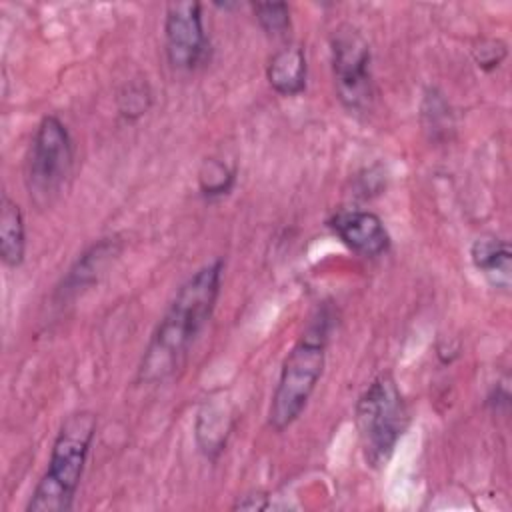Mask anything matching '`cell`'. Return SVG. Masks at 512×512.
<instances>
[{
  "instance_id": "cell-1",
  "label": "cell",
  "mask_w": 512,
  "mask_h": 512,
  "mask_svg": "<svg viewBox=\"0 0 512 512\" xmlns=\"http://www.w3.org/2000/svg\"><path fill=\"white\" fill-rule=\"evenodd\" d=\"M224 262L212 260L190 274L176 290L138 364V382L158 384L176 374L208 324L220 294Z\"/></svg>"
},
{
  "instance_id": "cell-2",
  "label": "cell",
  "mask_w": 512,
  "mask_h": 512,
  "mask_svg": "<svg viewBox=\"0 0 512 512\" xmlns=\"http://www.w3.org/2000/svg\"><path fill=\"white\" fill-rule=\"evenodd\" d=\"M98 418L90 410H78L62 422L50 452L46 472L36 484L26 512H68L96 434Z\"/></svg>"
},
{
  "instance_id": "cell-3",
  "label": "cell",
  "mask_w": 512,
  "mask_h": 512,
  "mask_svg": "<svg viewBox=\"0 0 512 512\" xmlns=\"http://www.w3.org/2000/svg\"><path fill=\"white\" fill-rule=\"evenodd\" d=\"M328 330L330 316L326 308H318L284 358L268 410V424L276 432L286 430L306 408L324 370Z\"/></svg>"
},
{
  "instance_id": "cell-4",
  "label": "cell",
  "mask_w": 512,
  "mask_h": 512,
  "mask_svg": "<svg viewBox=\"0 0 512 512\" xmlns=\"http://www.w3.org/2000/svg\"><path fill=\"white\" fill-rule=\"evenodd\" d=\"M408 408L396 380L378 374L356 402V428L364 458L370 466L386 464L408 426Z\"/></svg>"
},
{
  "instance_id": "cell-5",
  "label": "cell",
  "mask_w": 512,
  "mask_h": 512,
  "mask_svg": "<svg viewBox=\"0 0 512 512\" xmlns=\"http://www.w3.org/2000/svg\"><path fill=\"white\" fill-rule=\"evenodd\" d=\"M74 168V144L64 122L48 114L40 120L26 162V190L36 208L52 206Z\"/></svg>"
},
{
  "instance_id": "cell-6",
  "label": "cell",
  "mask_w": 512,
  "mask_h": 512,
  "mask_svg": "<svg viewBox=\"0 0 512 512\" xmlns=\"http://www.w3.org/2000/svg\"><path fill=\"white\" fill-rule=\"evenodd\" d=\"M332 74L338 100L348 110H364L372 98L370 46L352 26L342 24L332 32Z\"/></svg>"
},
{
  "instance_id": "cell-7",
  "label": "cell",
  "mask_w": 512,
  "mask_h": 512,
  "mask_svg": "<svg viewBox=\"0 0 512 512\" xmlns=\"http://www.w3.org/2000/svg\"><path fill=\"white\" fill-rule=\"evenodd\" d=\"M164 46L168 62L178 70H192L206 58L208 36L200 2H170L166 6Z\"/></svg>"
},
{
  "instance_id": "cell-8",
  "label": "cell",
  "mask_w": 512,
  "mask_h": 512,
  "mask_svg": "<svg viewBox=\"0 0 512 512\" xmlns=\"http://www.w3.org/2000/svg\"><path fill=\"white\" fill-rule=\"evenodd\" d=\"M330 228L356 254L376 258L390 248V236L380 216L366 210H340L330 218Z\"/></svg>"
},
{
  "instance_id": "cell-9",
  "label": "cell",
  "mask_w": 512,
  "mask_h": 512,
  "mask_svg": "<svg viewBox=\"0 0 512 512\" xmlns=\"http://www.w3.org/2000/svg\"><path fill=\"white\" fill-rule=\"evenodd\" d=\"M474 268L488 280V284L504 294L512 286V250L506 240L494 236L476 238L470 246Z\"/></svg>"
},
{
  "instance_id": "cell-10",
  "label": "cell",
  "mask_w": 512,
  "mask_h": 512,
  "mask_svg": "<svg viewBox=\"0 0 512 512\" xmlns=\"http://www.w3.org/2000/svg\"><path fill=\"white\" fill-rule=\"evenodd\" d=\"M120 242L118 238H102L100 242L92 244L68 270L66 278L58 286V294L62 298L78 294V290H84L86 286L94 284L98 276L110 266V262L120 254Z\"/></svg>"
},
{
  "instance_id": "cell-11",
  "label": "cell",
  "mask_w": 512,
  "mask_h": 512,
  "mask_svg": "<svg viewBox=\"0 0 512 512\" xmlns=\"http://www.w3.org/2000/svg\"><path fill=\"white\" fill-rule=\"evenodd\" d=\"M306 52L298 44H288L276 50L268 62L266 78L274 92L296 96L306 88Z\"/></svg>"
},
{
  "instance_id": "cell-12",
  "label": "cell",
  "mask_w": 512,
  "mask_h": 512,
  "mask_svg": "<svg viewBox=\"0 0 512 512\" xmlns=\"http://www.w3.org/2000/svg\"><path fill=\"white\" fill-rule=\"evenodd\" d=\"M26 254V230L20 206L2 194L0 200V256L10 268H18Z\"/></svg>"
},
{
  "instance_id": "cell-13",
  "label": "cell",
  "mask_w": 512,
  "mask_h": 512,
  "mask_svg": "<svg viewBox=\"0 0 512 512\" xmlns=\"http://www.w3.org/2000/svg\"><path fill=\"white\" fill-rule=\"evenodd\" d=\"M198 184L204 196L212 198V196L228 194V190L234 184V170H230L218 158H206L198 172Z\"/></svg>"
},
{
  "instance_id": "cell-14",
  "label": "cell",
  "mask_w": 512,
  "mask_h": 512,
  "mask_svg": "<svg viewBox=\"0 0 512 512\" xmlns=\"http://www.w3.org/2000/svg\"><path fill=\"white\" fill-rule=\"evenodd\" d=\"M252 10L268 34H282L290 26V8L286 2H258L252 4Z\"/></svg>"
},
{
  "instance_id": "cell-15",
  "label": "cell",
  "mask_w": 512,
  "mask_h": 512,
  "mask_svg": "<svg viewBox=\"0 0 512 512\" xmlns=\"http://www.w3.org/2000/svg\"><path fill=\"white\" fill-rule=\"evenodd\" d=\"M150 106V92L146 84H128L118 98L120 114L126 118H136L144 114Z\"/></svg>"
},
{
  "instance_id": "cell-16",
  "label": "cell",
  "mask_w": 512,
  "mask_h": 512,
  "mask_svg": "<svg viewBox=\"0 0 512 512\" xmlns=\"http://www.w3.org/2000/svg\"><path fill=\"white\" fill-rule=\"evenodd\" d=\"M506 56V46L500 40H486L478 48H474V58L480 68L490 70L496 68Z\"/></svg>"
},
{
  "instance_id": "cell-17",
  "label": "cell",
  "mask_w": 512,
  "mask_h": 512,
  "mask_svg": "<svg viewBox=\"0 0 512 512\" xmlns=\"http://www.w3.org/2000/svg\"><path fill=\"white\" fill-rule=\"evenodd\" d=\"M264 498L266 496H262V494H256V496H244L242 500H238L236 504H234V508H242V510H266V508H270V504L268 502H264Z\"/></svg>"
}]
</instances>
